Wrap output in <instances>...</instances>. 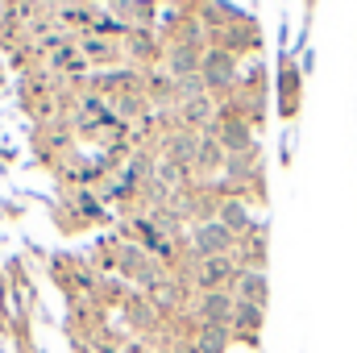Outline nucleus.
Returning a JSON list of instances; mask_svg holds the SVG:
<instances>
[{
    "label": "nucleus",
    "mask_w": 357,
    "mask_h": 353,
    "mask_svg": "<svg viewBox=\"0 0 357 353\" xmlns=\"http://www.w3.org/2000/svg\"><path fill=\"white\" fill-rule=\"evenodd\" d=\"M191 246H195V258H199V262L229 258V250H233V233H229L220 220H204V225L191 233Z\"/></svg>",
    "instance_id": "1"
},
{
    "label": "nucleus",
    "mask_w": 357,
    "mask_h": 353,
    "mask_svg": "<svg viewBox=\"0 0 357 353\" xmlns=\"http://www.w3.org/2000/svg\"><path fill=\"white\" fill-rule=\"evenodd\" d=\"M199 75H204V88L208 91H225L233 80H237V59H233L229 50H204Z\"/></svg>",
    "instance_id": "2"
},
{
    "label": "nucleus",
    "mask_w": 357,
    "mask_h": 353,
    "mask_svg": "<svg viewBox=\"0 0 357 353\" xmlns=\"http://www.w3.org/2000/svg\"><path fill=\"white\" fill-rule=\"evenodd\" d=\"M199 67H204V54H199V46H183V42H175V46L167 50V71H171L175 80L199 75Z\"/></svg>",
    "instance_id": "3"
},
{
    "label": "nucleus",
    "mask_w": 357,
    "mask_h": 353,
    "mask_svg": "<svg viewBox=\"0 0 357 353\" xmlns=\"http://www.w3.org/2000/svg\"><path fill=\"white\" fill-rule=\"evenodd\" d=\"M233 308H237V299H229V291H208V295L199 299V316H204L208 324H220V329H229Z\"/></svg>",
    "instance_id": "4"
},
{
    "label": "nucleus",
    "mask_w": 357,
    "mask_h": 353,
    "mask_svg": "<svg viewBox=\"0 0 357 353\" xmlns=\"http://www.w3.org/2000/svg\"><path fill=\"white\" fill-rule=\"evenodd\" d=\"M233 283H237V299H241V303H258V308L266 303V270L250 266V270H241Z\"/></svg>",
    "instance_id": "5"
},
{
    "label": "nucleus",
    "mask_w": 357,
    "mask_h": 353,
    "mask_svg": "<svg viewBox=\"0 0 357 353\" xmlns=\"http://www.w3.org/2000/svg\"><path fill=\"white\" fill-rule=\"evenodd\" d=\"M250 125L241 121V117H229L225 125H220V150H229V154H245L250 150Z\"/></svg>",
    "instance_id": "6"
},
{
    "label": "nucleus",
    "mask_w": 357,
    "mask_h": 353,
    "mask_svg": "<svg viewBox=\"0 0 357 353\" xmlns=\"http://www.w3.org/2000/svg\"><path fill=\"white\" fill-rule=\"evenodd\" d=\"M220 225H225L233 237L254 229V220H250V212H245V204H241V200H229V204H220Z\"/></svg>",
    "instance_id": "7"
},
{
    "label": "nucleus",
    "mask_w": 357,
    "mask_h": 353,
    "mask_svg": "<svg viewBox=\"0 0 357 353\" xmlns=\"http://www.w3.org/2000/svg\"><path fill=\"white\" fill-rule=\"evenodd\" d=\"M225 278H237L229 258H212V262H204V270H199V283H204L208 291H220V283H225Z\"/></svg>",
    "instance_id": "8"
},
{
    "label": "nucleus",
    "mask_w": 357,
    "mask_h": 353,
    "mask_svg": "<svg viewBox=\"0 0 357 353\" xmlns=\"http://www.w3.org/2000/svg\"><path fill=\"white\" fill-rule=\"evenodd\" d=\"M233 324H237V329H245V333H258V329H262V308H258V303H241V299H237V308H233Z\"/></svg>",
    "instance_id": "9"
},
{
    "label": "nucleus",
    "mask_w": 357,
    "mask_h": 353,
    "mask_svg": "<svg viewBox=\"0 0 357 353\" xmlns=\"http://www.w3.org/2000/svg\"><path fill=\"white\" fill-rule=\"evenodd\" d=\"M225 345H229V329L204 324V333H199V353H220Z\"/></svg>",
    "instance_id": "10"
},
{
    "label": "nucleus",
    "mask_w": 357,
    "mask_h": 353,
    "mask_svg": "<svg viewBox=\"0 0 357 353\" xmlns=\"http://www.w3.org/2000/svg\"><path fill=\"white\" fill-rule=\"evenodd\" d=\"M195 163L212 171V167L220 163V142H212V137H208V142H199V154H195Z\"/></svg>",
    "instance_id": "11"
}]
</instances>
